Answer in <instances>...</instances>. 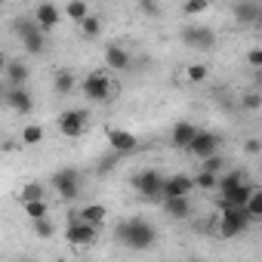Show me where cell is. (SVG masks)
Segmentation results:
<instances>
[{"instance_id":"cell-1","label":"cell","mask_w":262,"mask_h":262,"mask_svg":"<svg viewBox=\"0 0 262 262\" xmlns=\"http://www.w3.org/2000/svg\"><path fill=\"white\" fill-rule=\"evenodd\" d=\"M117 241L129 250H148L158 241V228L142 216H129L117 225Z\"/></svg>"},{"instance_id":"cell-2","label":"cell","mask_w":262,"mask_h":262,"mask_svg":"<svg viewBox=\"0 0 262 262\" xmlns=\"http://www.w3.org/2000/svg\"><path fill=\"white\" fill-rule=\"evenodd\" d=\"M120 83L111 77V68H93L83 80H80V93L86 96V102H96V105H105L117 96Z\"/></svg>"},{"instance_id":"cell-3","label":"cell","mask_w":262,"mask_h":262,"mask_svg":"<svg viewBox=\"0 0 262 262\" xmlns=\"http://www.w3.org/2000/svg\"><path fill=\"white\" fill-rule=\"evenodd\" d=\"M99 228H102V225H93V222L80 219V213H77V210H71V213H68L65 241H68L71 247H93V244L99 241Z\"/></svg>"},{"instance_id":"cell-4","label":"cell","mask_w":262,"mask_h":262,"mask_svg":"<svg viewBox=\"0 0 262 262\" xmlns=\"http://www.w3.org/2000/svg\"><path fill=\"white\" fill-rule=\"evenodd\" d=\"M16 28H19L22 47H25L28 56H43V53H47V34H50V31H43V28L34 22V16H31V19H22Z\"/></svg>"},{"instance_id":"cell-5","label":"cell","mask_w":262,"mask_h":262,"mask_svg":"<svg viewBox=\"0 0 262 262\" xmlns=\"http://www.w3.org/2000/svg\"><path fill=\"white\" fill-rule=\"evenodd\" d=\"M250 213L247 207H219V237H234L241 231H247L250 225Z\"/></svg>"},{"instance_id":"cell-6","label":"cell","mask_w":262,"mask_h":262,"mask_svg":"<svg viewBox=\"0 0 262 262\" xmlns=\"http://www.w3.org/2000/svg\"><path fill=\"white\" fill-rule=\"evenodd\" d=\"M86 123H90V111H83V108H68V111H62L59 120H56L59 133H62L65 139H80V136L86 133Z\"/></svg>"},{"instance_id":"cell-7","label":"cell","mask_w":262,"mask_h":262,"mask_svg":"<svg viewBox=\"0 0 262 262\" xmlns=\"http://www.w3.org/2000/svg\"><path fill=\"white\" fill-rule=\"evenodd\" d=\"M179 37H182V43L188 47V50H213L216 47V31L213 28H207V25H185L182 31H179Z\"/></svg>"},{"instance_id":"cell-8","label":"cell","mask_w":262,"mask_h":262,"mask_svg":"<svg viewBox=\"0 0 262 262\" xmlns=\"http://www.w3.org/2000/svg\"><path fill=\"white\" fill-rule=\"evenodd\" d=\"M133 188L142 194V198H148V201H164V176L158 173V170H142V173H136L133 176Z\"/></svg>"},{"instance_id":"cell-9","label":"cell","mask_w":262,"mask_h":262,"mask_svg":"<svg viewBox=\"0 0 262 262\" xmlns=\"http://www.w3.org/2000/svg\"><path fill=\"white\" fill-rule=\"evenodd\" d=\"M53 188L62 201H74L80 194V173L74 167H62L56 176H53Z\"/></svg>"},{"instance_id":"cell-10","label":"cell","mask_w":262,"mask_h":262,"mask_svg":"<svg viewBox=\"0 0 262 262\" xmlns=\"http://www.w3.org/2000/svg\"><path fill=\"white\" fill-rule=\"evenodd\" d=\"M219 145H222V139H219L216 133H207V129H198V136H194V142L188 145V151H191L198 161H207V158L219 155Z\"/></svg>"},{"instance_id":"cell-11","label":"cell","mask_w":262,"mask_h":262,"mask_svg":"<svg viewBox=\"0 0 262 262\" xmlns=\"http://www.w3.org/2000/svg\"><path fill=\"white\" fill-rule=\"evenodd\" d=\"M31 16H34V22H37L43 31H53V28L62 22V16H65V13H62L56 4H50V0H40V4L34 7V13H31Z\"/></svg>"},{"instance_id":"cell-12","label":"cell","mask_w":262,"mask_h":262,"mask_svg":"<svg viewBox=\"0 0 262 262\" xmlns=\"http://www.w3.org/2000/svg\"><path fill=\"white\" fill-rule=\"evenodd\" d=\"M129 65H133V56L126 53L123 43H117V40L105 43V68H111V71H126Z\"/></svg>"},{"instance_id":"cell-13","label":"cell","mask_w":262,"mask_h":262,"mask_svg":"<svg viewBox=\"0 0 262 262\" xmlns=\"http://www.w3.org/2000/svg\"><path fill=\"white\" fill-rule=\"evenodd\" d=\"M108 145L120 155H133L139 148V139H136V133H129V129L114 126V129H108Z\"/></svg>"},{"instance_id":"cell-14","label":"cell","mask_w":262,"mask_h":262,"mask_svg":"<svg viewBox=\"0 0 262 262\" xmlns=\"http://www.w3.org/2000/svg\"><path fill=\"white\" fill-rule=\"evenodd\" d=\"M7 108L16 114H31L34 111V99L25 86H10L7 90Z\"/></svg>"},{"instance_id":"cell-15","label":"cell","mask_w":262,"mask_h":262,"mask_svg":"<svg viewBox=\"0 0 262 262\" xmlns=\"http://www.w3.org/2000/svg\"><path fill=\"white\" fill-rule=\"evenodd\" d=\"M198 185H194V176L188 173H176L170 179H164V198H182V194H191Z\"/></svg>"},{"instance_id":"cell-16","label":"cell","mask_w":262,"mask_h":262,"mask_svg":"<svg viewBox=\"0 0 262 262\" xmlns=\"http://www.w3.org/2000/svg\"><path fill=\"white\" fill-rule=\"evenodd\" d=\"M250 191H253V185L244 179V182H237V185L219 191V207H244L247 198H250Z\"/></svg>"},{"instance_id":"cell-17","label":"cell","mask_w":262,"mask_h":262,"mask_svg":"<svg viewBox=\"0 0 262 262\" xmlns=\"http://www.w3.org/2000/svg\"><path fill=\"white\" fill-rule=\"evenodd\" d=\"M194 136H198V126H194L191 120H179V123H173L170 142H173V148H182V151H188V145L194 142Z\"/></svg>"},{"instance_id":"cell-18","label":"cell","mask_w":262,"mask_h":262,"mask_svg":"<svg viewBox=\"0 0 262 262\" xmlns=\"http://www.w3.org/2000/svg\"><path fill=\"white\" fill-rule=\"evenodd\" d=\"M31 80V68L22 59H10L7 62V86H25Z\"/></svg>"},{"instance_id":"cell-19","label":"cell","mask_w":262,"mask_h":262,"mask_svg":"<svg viewBox=\"0 0 262 262\" xmlns=\"http://www.w3.org/2000/svg\"><path fill=\"white\" fill-rule=\"evenodd\" d=\"M164 210H167V216L170 219H188V213H191V194H182V198H164Z\"/></svg>"},{"instance_id":"cell-20","label":"cell","mask_w":262,"mask_h":262,"mask_svg":"<svg viewBox=\"0 0 262 262\" xmlns=\"http://www.w3.org/2000/svg\"><path fill=\"white\" fill-rule=\"evenodd\" d=\"M259 4H253V0H237V4H234V22L237 25H256V16H259Z\"/></svg>"},{"instance_id":"cell-21","label":"cell","mask_w":262,"mask_h":262,"mask_svg":"<svg viewBox=\"0 0 262 262\" xmlns=\"http://www.w3.org/2000/svg\"><path fill=\"white\" fill-rule=\"evenodd\" d=\"M74 86H77L74 71H68V68L56 71V77H53V90H56V96H71V93H74Z\"/></svg>"},{"instance_id":"cell-22","label":"cell","mask_w":262,"mask_h":262,"mask_svg":"<svg viewBox=\"0 0 262 262\" xmlns=\"http://www.w3.org/2000/svg\"><path fill=\"white\" fill-rule=\"evenodd\" d=\"M19 139H22V145H28V148L40 145V142H43V126H40V123H25Z\"/></svg>"},{"instance_id":"cell-23","label":"cell","mask_w":262,"mask_h":262,"mask_svg":"<svg viewBox=\"0 0 262 262\" xmlns=\"http://www.w3.org/2000/svg\"><path fill=\"white\" fill-rule=\"evenodd\" d=\"M22 210H25V216L34 222V219H43V216H50V204H47V198H37V201H25L22 204Z\"/></svg>"},{"instance_id":"cell-24","label":"cell","mask_w":262,"mask_h":262,"mask_svg":"<svg viewBox=\"0 0 262 262\" xmlns=\"http://www.w3.org/2000/svg\"><path fill=\"white\" fill-rule=\"evenodd\" d=\"M219 176H222V173H213V170H204V167H201V173L194 176V185H198L201 191H216V188H219Z\"/></svg>"},{"instance_id":"cell-25","label":"cell","mask_w":262,"mask_h":262,"mask_svg":"<svg viewBox=\"0 0 262 262\" xmlns=\"http://www.w3.org/2000/svg\"><path fill=\"white\" fill-rule=\"evenodd\" d=\"M77 213H80V219H86V222H93V225H102L105 216H108V210H105L102 204H86V207H80Z\"/></svg>"},{"instance_id":"cell-26","label":"cell","mask_w":262,"mask_h":262,"mask_svg":"<svg viewBox=\"0 0 262 262\" xmlns=\"http://www.w3.org/2000/svg\"><path fill=\"white\" fill-rule=\"evenodd\" d=\"M65 16H68L74 25H80V22L90 16V7H86V0H68V7H65Z\"/></svg>"},{"instance_id":"cell-27","label":"cell","mask_w":262,"mask_h":262,"mask_svg":"<svg viewBox=\"0 0 262 262\" xmlns=\"http://www.w3.org/2000/svg\"><path fill=\"white\" fill-rule=\"evenodd\" d=\"M247 213H250V219L253 222H259L262 219V188L259 185H253V191H250V198H247Z\"/></svg>"},{"instance_id":"cell-28","label":"cell","mask_w":262,"mask_h":262,"mask_svg":"<svg viewBox=\"0 0 262 262\" xmlns=\"http://www.w3.org/2000/svg\"><path fill=\"white\" fill-rule=\"evenodd\" d=\"M77 28H80V34H83V37H86V40H96V37H99V34H102V19H99V16H93V13H90V16H86V19H83V22H80V25H77Z\"/></svg>"},{"instance_id":"cell-29","label":"cell","mask_w":262,"mask_h":262,"mask_svg":"<svg viewBox=\"0 0 262 262\" xmlns=\"http://www.w3.org/2000/svg\"><path fill=\"white\" fill-rule=\"evenodd\" d=\"M241 108H244V111H259V108H262V90H259V86L247 90V93L241 96Z\"/></svg>"},{"instance_id":"cell-30","label":"cell","mask_w":262,"mask_h":262,"mask_svg":"<svg viewBox=\"0 0 262 262\" xmlns=\"http://www.w3.org/2000/svg\"><path fill=\"white\" fill-rule=\"evenodd\" d=\"M207 77H210V68L207 65H201V62L198 65H185V80L188 83H204Z\"/></svg>"},{"instance_id":"cell-31","label":"cell","mask_w":262,"mask_h":262,"mask_svg":"<svg viewBox=\"0 0 262 262\" xmlns=\"http://www.w3.org/2000/svg\"><path fill=\"white\" fill-rule=\"evenodd\" d=\"M244 179H247L244 170H228V173L219 176V188H216V191H225V188H231V185H237V182H244Z\"/></svg>"},{"instance_id":"cell-32","label":"cell","mask_w":262,"mask_h":262,"mask_svg":"<svg viewBox=\"0 0 262 262\" xmlns=\"http://www.w3.org/2000/svg\"><path fill=\"white\" fill-rule=\"evenodd\" d=\"M207 10H210V0H185V4H182V13L185 16H201Z\"/></svg>"},{"instance_id":"cell-33","label":"cell","mask_w":262,"mask_h":262,"mask_svg":"<svg viewBox=\"0 0 262 262\" xmlns=\"http://www.w3.org/2000/svg\"><path fill=\"white\" fill-rule=\"evenodd\" d=\"M37 198H43V185L40 182H28L22 191H19V201L25 204V201H37Z\"/></svg>"},{"instance_id":"cell-34","label":"cell","mask_w":262,"mask_h":262,"mask_svg":"<svg viewBox=\"0 0 262 262\" xmlns=\"http://www.w3.org/2000/svg\"><path fill=\"white\" fill-rule=\"evenodd\" d=\"M53 231H56V225H53V219H50V216L34 219V234H37V237H53Z\"/></svg>"},{"instance_id":"cell-35","label":"cell","mask_w":262,"mask_h":262,"mask_svg":"<svg viewBox=\"0 0 262 262\" xmlns=\"http://www.w3.org/2000/svg\"><path fill=\"white\" fill-rule=\"evenodd\" d=\"M244 62H247L253 71H259V68H262V47H253V50L244 56Z\"/></svg>"},{"instance_id":"cell-36","label":"cell","mask_w":262,"mask_h":262,"mask_svg":"<svg viewBox=\"0 0 262 262\" xmlns=\"http://www.w3.org/2000/svg\"><path fill=\"white\" fill-rule=\"evenodd\" d=\"M201 167H204V170H213V173H225V161H222L219 155H213V158L201 161Z\"/></svg>"},{"instance_id":"cell-37","label":"cell","mask_w":262,"mask_h":262,"mask_svg":"<svg viewBox=\"0 0 262 262\" xmlns=\"http://www.w3.org/2000/svg\"><path fill=\"white\" fill-rule=\"evenodd\" d=\"M120 158H123V155H120V151H114V148H111V155H108V158H105V161H102V164H99V170H102V173H111V170H114V167H117V161H120Z\"/></svg>"},{"instance_id":"cell-38","label":"cell","mask_w":262,"mask_h":262,"mask_svg":"<svg viewBox=\"0 0 262 262\" xmlns=\"http://www.w3.org/2000/svg\"><path fill=\"white\" fill-rule=\"evenodd\" d=\"M244 151H247V155H259V151H262V142H259V139H247V142H244Z\"/></svg>"},{"instance_id":"cell-39","label":"cell","mask_w":262,"mask_h":262,"mask_svg":"<svg viewBox=\"0 0 262 262\" xmlns=\"http://www.w3.org/2000/svg\"><path fill=\"white\" fill-rule=\"evenodd\" d=\"M142 10H145V13H151V19H158V16H161V10H158L155 0H142Z\"/></svg>"},{"instance_id":"cell-40","label":"cell","mask_w":262,"mask_h":262,"mask_svg":"<svg viewBox=\"0 0 262 262\" xmlns=\"http://www.w3.org/2000/svg\"><path fill=\"white\" fill-rule=\"evenodd\" d=\"M253 86H259V90H262V68L256 71V80H253Z\"/></svg>"},{"instance_id":"cell-41","label":"cell","mask_w":262,"mask_h":262,"mask_svg":"<svg viewBox=\"0 0 262 262\" xmlns=\"http://www.w3.org/2000/svg\"><path fill=\"white\" fill-rule=\"evenodd\" d=\"M256 28L262 31V10H259V16H256Z\"/></svg>"}]
</instances>
